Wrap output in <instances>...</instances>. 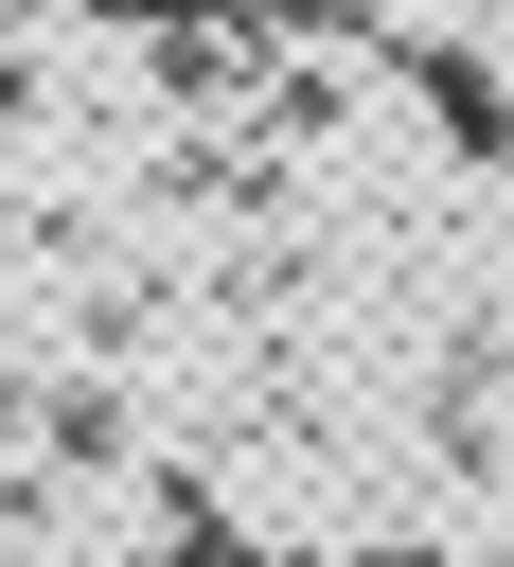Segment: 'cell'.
<instances>
[{
	"instance_id": "1",
	"label": "cell",
	"mask_w": 514,
	"mask_h": 567,
	"mask_svg": "<svg viewBox=\"0 0 514 567\" xmlns=\"http://www.w3.org/2000/svg\"><path fill=\"white\" fill-rule=\"evenodd\" d=\"M372 567H425V549H372Z\"/></svg>"
}]
</instances>
